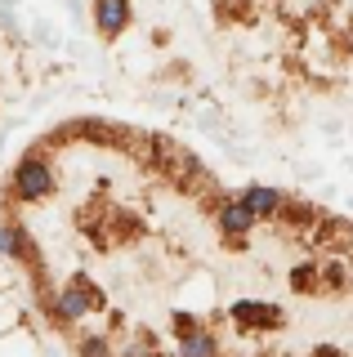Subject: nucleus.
Listing matches in <instances>:
<instances>
[{"instance_id": "f257e3e1", "label": "nucleus", "mask_w": 353, "mask_h": 357, "mask_svg": "<svg viewBox=\"0 0 353 357\" xmlns=\"http://www.w3.org/2000/svg\"><path fill=\"white\" fill-rule=\"evenodd\" d=\"M9 197L18 201V206H36V201L54 197V165L45 152H27L23 161L14 165V174H9Z\"/></svg>"}, {"instance_id": "f03ea898", "label": "nucleus", "mask_w": 353, "mask_h": 357, "mask_svg": "<svg viewBox=\"0 0 353 357\" xmlns=\"http://www.w3.org/2000/svg\"><path fill=\"white\" fill-rule=\"evenodd\" d=\"M94 308H103V290H98L85 273L68 277V286H63L59 299H54V317L59 321H81L85 312H94Z\"/></svg>"}, {"instance_id": "7ed1b4c3", "label": "nucleus", "mask_w": 353, "mask_h": 357, "mask_svg": "<svg viewBox=\"0 0 353 357\" xmlns=\"http://www.w3.org/2000/svg\"><path fill=\"white\" fill-rule=\"evenodd\" d=\"M90 14H94V31L103 40H117L130 31L135 22V0H90Z\"/></svg>"}, {"instance_id": "20e7f679", "label": "nucleus", "mask_w": 353, "mask_h": 357, "mask_svg": "<svg viewBox=\"0 0 353 357\" xmlns=\"http://www.w3.org/2000/svg\"><path fill=\"white\" fill-rule=\"evenodd\" d=\"M215 223H219V232H224V237L233 241V245H241V241L250 237V232H255V223H260V219L246 210V201H241V197H219Z\"/></svg>"}, {"instance_id": "39448f33", "label": "nucleus", "mask_w": 353, "mask_h": 357, "mask_svg": "<svg viewBox=\"0 0 353 357\" xmlns=\"http://www.w3.org/2000/svg\"><path fill=\"white\" fill-rule=\"evenodd\" d=\"M228 317H233L241 331H278L286 321V312L278 304H264V299H237V304L228 308Z\"/></svg>"}, {"instance_id": "423d86ee", "label": "nucleus", "mask_w": 353, "mask_h": 357, "mask_svg": "<svg viewBox=\"0 0 353 357\" xmlns=\"http://www.w3.org/2000/svg\"><path fill=\"white\" fill-rule=\"evenodd\" d=\"M241 201H246V210H250V215H255L260 223H269V219H278V215H282L286 192H282V188H269V183H250L246 192H241Z\"/></svg>"}, {"instance_id": "0eeeda50", "label": "nucleus", "mask_w": 353, "mask_h": 357, "mask_svg": "<svg viewBox=\"0 0 353 357\" xmlns=\"http://www.w3.org/2000/svg\"><path fill=\"white\" fill-rule=\"evenodd\" d=\"M0 255H9L18 264H36V245L18 223H0Z\"/></svg>"}, {"instance_id": "6e6552de", "label": "nucleus", "mask_w": 353, "mask_h": 357, "mask_svg": "<svg viewBox=\"0 0 353 357\" xmlns=\"http://www.w3.org/2000/svg\"><path fill=\"white\" fill-rule=\"evenodd\" d=\"M63 134H76V139H90L94 148H112V143L121 139V130H117V126H107V121H98V116L72 121V126H63Z\"/></svg>"}, {"instance_id": "1a4fd4ad", "label": "nucleus", "mask_w": 353, "mask_h": 357, "mask_svg": "<svg viewBox=\"0 0 353 357\" xmlns=\"http://www.w3.org/2000/svg\"><path fill=\"white\" fill-rule=\"evenodd\" d=\"M179 357H219V340L206 326H193L179 335Z\"/></svg>"}, {"instance_id": "9d476101", "label": "nucleus", "mask_w": 353, "mask_h": 357, "mask_svg": "<svg viewBox=\"0 0 353 357\" xmlns=\"http://www.w3.org/2000/svg\"><path fill=\"white\" fill-rule=\"evenodd\" d=\"M291 290H300V295L322 290V268H317V264H295L291 268Z\"/></svg>"}, {"instance_id": "9b49d317", "label": "nucleus", "mask_w": 353, "mask_h": 357, "mask_svg": "<svg viewBox=\"0 0 353 357\" xmlns=\"http://www.w3.org/2000/svg\"><path fill=\"white\" fill-rule=\"evenodd\" d=\"M81 357H112V344L103 335H90V340H81Z\"/></svg>"}, {"instance_id": "f8f14e48", "label": "nucleus", "mask_w": 353, "mask_h": 357, "mask_svg": "<svg viewBox=\"0 0 353 357\" xmlns=\"http://www.w3.org/2000/svg\"><path fill=\"white\" fill-rule=\"evenodd\" d=\"M193 326H202L193 312H174V335H183V331H193Z\"/></svg>"}, {"instance_id": "ddd939ff", "label": "nucleus", "mask_w": 353, "mask_h": 357, "mask_svg": "<svg viewBox=\"0 0 353 357\" xmlns=\"http://www.w3.org/2000/svg\"><path fill=\"white\" fill-rule=\"evenodd\" d=\"M313 357H340V349H336V344H317Z\"/></svg>"}, {"instance_id": "4468645a", "label": "nucleus", "mask_w": 353, "mask_h": 357, "mask_svg": "<svg viewBox=\"0 0 353 357\" xmlns=\"http://www.w3.org/2000/svg\"><path fill=\"white\" fill-rule=\"evenodd\" d=\"M349 250H353V223H349Z\"/></svg>"}, {"instance_id": "2eb2a0df", "label": "nucleus", "mask_w": 353, "mask_h": 357, "mask_svg": "<svg viewBox=\"0 0 353 357\" xmlns=\"http://www.w3.org/2000/svg\"><path fill=\"white\" fill-rule=\"evenodd\" d=\"M241 5H250V0H241Z\"/></svg>"}]
</instances>
